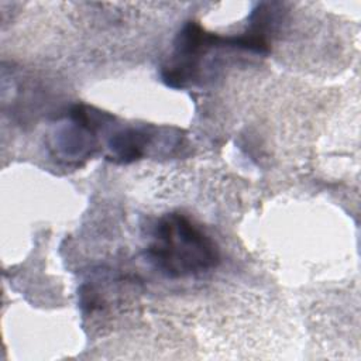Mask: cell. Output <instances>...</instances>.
Instances as JSON below:
<instances>
[{"mask_svg":"<svg viewBox=\"0 0 361 361\" xmlns=\"http://www.w3.org/2000/svg\"><path fill=\"white\" fill-rule=\"evenodd\" d=\"M151 237L147 259L168 278L200 275L220 262L217 244L183 214L169 213L161 217Z\"/></svg>","mask_w":361,"mask_h":361,"instance_id":"6da1fadb","label":"cell"},{"mask_svg":"<svg viewBox=\"0 0 361 361\" xmlns=\"http://www.w3.org/2000/svg\"><path fill=\"white\" fill-rule=\"evenodd\" d=\"M219 48L238 49L235 35L207 32L197 23L189 21L178 32L173 51L162 66V80L175 89H183L200 79L203 59Z\"/></svg>","mask_w":361,"mask_h":361,"instance_id":"7a4b0ae2","label":"cell"},{"mask_svg":"<svg viewBox=\"0 0 361 361\" xmlns=\"http://www.w3.org/2000/svg\"><path fill=\"white\" fill-rule=\"evenodd\" d=\"M154 127H126L116 131L107 142L111 158L126 164L140 159L154 141Z\"/></svg>","mask_w":361,"mask_h":361,"instance_id":"3957f363","label":"cell"}]
</instances>
